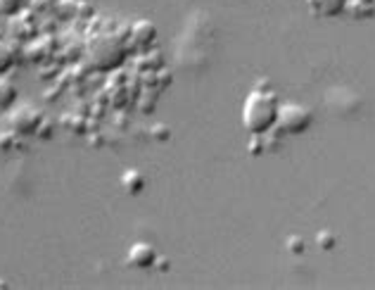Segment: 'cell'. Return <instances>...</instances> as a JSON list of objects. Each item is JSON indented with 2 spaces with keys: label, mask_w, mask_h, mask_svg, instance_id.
<instances>
[{
  "label": "cell",
  "mask_w": 375,
  "mask_h": 290,
  "mask_svg": "<svg viewBox=\"0 0 375 290\" xmlns=\"http://www.w3.org/2000/svg\"><path fill=\"white\" fill-rule=\"evenodd\" d=\"M10 124H12V129L19 133H31L38 129V112H33L31 108L22 105V108H17L12 112Z\"/></svg>",
  "instance_id": "4"
},
{
  "label": "cell",
  "mask_w": 375,
  "mask_h": 290,
  "mask_svg": "<svg viewBox=\"0 0 375 290\" xmlns=\"http://www.w3.org/2000/svg\"><path fill=\"white\" fill-rule=\"evenodd\" d=\"M126 261L136 269H150L157 261V252H154V247L150 243H136L129 250V259Z\"/></svg>",
  "instance_id": "5"
},
{
  "label": "cell",
  "mask_w": 375,
  "mask_h": 290,
  "mask_svg": "<svg viewBox=\"0 0 375 290\" xmlns=\"http://www.w3.org/2000/svg\"><path fill=\"white\" fill-rule=\"evenodd\" d=\"M311 122H314V115L307 105H280L278 112V122H275V129L278 133H285V136H297V133L307 131Z\"/></svg>",
  "instance_id": "3"
},
{
  "label": "cell",
  "mask_w": 375,
  "mask_h": 290,
  "mask_svg": "<svg viewBox=\"0 0 375 290\" xmlns=\"http://www.w3.org/2000/svg\"><path fill=\"white\" fill-rule=\"evenodd\" d=\"M12 60H15V55H12V51L5 43H0V74L8 72V69L12 67Z\"/></svg>",
  "instance_id": "12"
},
{
  "label": "cell",
  "mask_w": 375,
  "mask_h": 290,
  "mask_svg": "<svg viewBox=\"0 0 375 290\" xmlns=\"http://www.w3.org/2000/svg\"><path fill=\"white\" fill-rule=\"evenodd\" d=\"M122 183H124V188L129 190L131 195H136V193H140V190L145 188V179H143V174L136 172V169H131V172H126V174H124V179H122Z\"/></svg>",
  "instance_id": "10"
},
{
  "label": "cell",
  "mask_w": 375,
  "mask_h": 290,
  "mask_svg": "<svg viewBox=\"0 0 375 290\" xmlns=\"http://www.w3.org/2000/svg\"><path fill=\"white\" fill-rule=\"evenodd\" d=\"M90 62H93L95 69L100 72H107V69H117L126 58L124 46L119 43V38L115 36H97L93 43H90Z\"/></svg>",
  "instance_id": "2"
},
{
  "label": "cell",
  "mask_w": 375,
  "mask_h": 290,
  "mask_svg": "<svg viewBox=\"0 0 375 290\" xmlns=\"http://www.w3.org/2000/svg\"><path fill=\"white\" fill-rule=\"evenodd\" d=\"M0 288H5V283H3V281H0Z\"/></svg>",
  "instance_id": "15"
},
{
  "label": "cell",
  "mask_w": 375,
  "mask_h": 290,
  "mask_svg": "<svg viewBox=\"0 0 375 290\" xmlns=\"http://www.w3.org/2000/svg\"><path fill=\"white\" fill-rule=\"evenodd\" d=\"M347 12L356 19H368L375 15V0H347Z\"/></svg>",
  "instance_id": "9"
},
{
  "label": "cell",
  "mask_w": 375,
  "mask_h": 290,
  "mask_svg": "<svg viewBox=\"0 0 375 290\" xmlns=\"http://www.w3.org/2000/svg\"><path fill=\"white\" fill-rule=\"evenodd\" d=\"M131 36H133V43H136V46L147 48L154 38H157V29H154V24H152V22H147V19H143V22L133 24Z\"/></svg>",
  "instance_id": "7"
},
{
  "label": "cell",
  "mask_w": 375,
  "mask_h": 290,
  "mask_svg": "<svg viewBox=\"0 0 375 290\" xmlns=\"http://www.w3.org/2000/svg\"><path fill=\"white\" fill-rule=\"evenodd\" d=\"M19 8H22V0H0V15L5 17L17 15Z\"/></svg>",
  "instance_id": "11"
},
{
  "label": "cell",
  "mask_w": 375,
  "mask_h": 290,
  "mask_svg": "<svg viewBox=\"0 0 375 290\" xmlns=\"http://www.w3.org/2000/svg\"><path fill=\"white\" fill-rule=\"evenodd\" d=\"M311 15L316 17H337L347 10V0H307Z\"/></svg>",
  "instance_id": "6"
},
{
  "label": "cell",
  "mask_w": 375,
  "mask_h": 290,
  "mask_svg": "<svg viewBox=\"0 0 375 290\" xmlns=\"http://www.w3.org/2000/svg\"><path fill=\"white\" fill-rule=\"evenodd\" d=\"M316 243L321 247H325V250H330V247L335 245V236H332L330 231H321L318 233V238H316Z\"/></svg>",
  "instance_id": "13"
},
{
  "label": "cell",
  "mask_w": 375,
  "mask_h": 290,
  "mask_svg": "<svg viewBox=\"0 0 375 290\" xmlns=\"http://www.w3.org/2000/svg\"><path fill=\"white\" fill-rule=\"evenodd\" d=\"M17 105V86L0 76V110H12Z\"/></svg>",
  "instance_id": "8"
},
{
  "label": "cell",
  "mask_w": 375,
  "mask_h": 290,
  "mask_svg": "<svg viewBox=\"0 0 375 290\" xmlns=\"http://www.w3.org/2000/svg\"><path fill=\"white\" fill-rule=\"evenodd\" d=\"M280 112V100L273 90L257 88L245 98L243 105V126L252 136H266L275 129Z\"/></svg>",
  "instance_id": "1"
},
{
  "label": "cell",
  "mask_w": 375,
  "mask_h": 290,
  "mask_svg": "<svg viewBox=\"0 0 375 290\" xmlns=\"http://www.w3.org/2000/svg\"><path fill=\"white\" fill-rule=\"evenodd\" d=\"M287 250L292 252V254H302L304 252V243L300 238H290V243H287Z\"/></svg>",
  "instance_id": "14"
}]
</instances>
